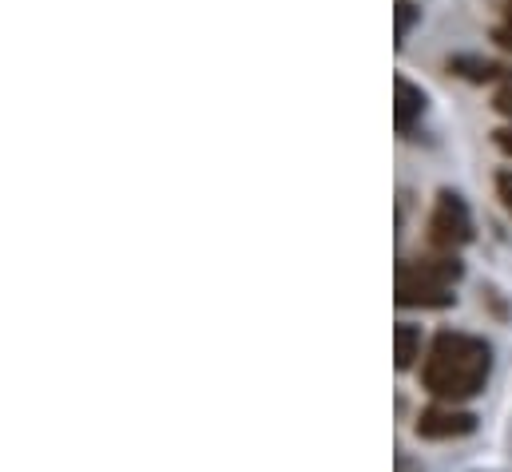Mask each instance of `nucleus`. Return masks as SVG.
<instances>
[{
	"label": "nucleus",
	"mask_w": 512,
	"mask_h": 472,
	"mask_svg": "<svg viewBox=\"0 0 512 472\" xmlns=\"http://www.w3.org/2000/svg\"><path fill=\"white\" fill-rule=\"evenodd\" d=\"M425 108H429V96L421 92V84H413L409 76H393V127H397V135H409L421 116H425Z\"/></svg>",
	"instance_id": "nucleus-5"
},
{
	"label": "nucleus",
	"mask_w": 512,
	"mask_h": 472,
	"mask_svg": "<svg viewBox=\"0 0 512 472\" xmlns=\"http://www.w3.org/2000/svg\"><path fill=\"white\" fill-rule=\"evenodd\" d=\"M393 365L401 369V373H409L413 365H417V357H421V326H413V322H397V330H393Z\"/></svg>",
	"instance_id": "nucleus-7"
},
{
	"label": "nucleus",
	"mask_w": 512,
	"mask_h": 472,
	"mask_svg": "<svg viewBox=\"0 0 512 472\" xmlns=\"http://www.w3.org/2000/svg\"><path fill=\"white\" fill-rule=\"evenodd\" d=\"M493 40L512 52V0H501V20H497V28H493Z\"/></svg>",
	"instance_id": "nucleus-9"
},
{
	"label": "nucleus",
	"mask_w": 512,
	"mask_h": 472,
	"mask_svg": "<svg viewBox=\"0 0 512 472\" xmlns=\"http://www.w3.org/2000/svg\"><path fill=\"white\" fill-rule=\"evenodd\" d=\"M445 68H449L457 80H469V84H497V80L512 84V60H489V56L461 52V56H449Z\"/></svg>",
	"instance_id": "nucleus-6"
},
{
	"label": "nucleus",
	"mask_w": 512,
	"mask_h": 472,
	"mask_svg": "<svg viewBox=\"0 0 512 472\" xmlns=\"http://www.w3.org/2000/svg\"><path fill=\"white\" fill-rule=\"evenodd\" d=\"M493 143H497V151H501V155H509L512 159V123H505V127H497V131H493Z\"/></svg>",
	"instance_id": "nucleus-12"
},
{
	"label": "nucleus",
	"mask_w": 512,
	"mask_h": 472,
	"mask_svg": "<svg viewBox=\"0 0 512 472\" xmlns=\"http://www.w3.org/2000/svg\"><path fill=\"white\" fill-rule=\"evenodd\" d=\"M493 112L512 123V84H505V88H501V92L493 96Z\"/></svg>",
	"instance_id": "nucleus-11"
},
{
	"label": "nucleus",
	"mask_w": 512,
	"mask_h": 472,
	"mask_svg": "<svg viewBox=\"0 0 512 472\" xmlns=\"http://www.w3.org/2000/svg\"><path fill=\"white\" fill-rule=\"evenodd\" d=\"M473 429H477V413H469L461 405H449V401H433L413 421V433L421 441H457V437H469Z\"/></svg>",
	"instance_id": "nucleus-4"
},
{
	"label": "nucleus",
	"mask_w": 512,
	"mask_h": 472,
	"mask_svg": "<svg viewBox=\"0 0 512 472\" xmlns=\"http://www.w3.org/2000/svg\"><path fill=\"white\" fill-rule=\"evenodd\" d=\"M393 16H397V44H405V40H409V32H413V24L421 20V8H417L413 0H397Z\"/></svg>",
	"instance_id": "nucleus-8"
},
{
	"label": "nucleus",
	"mask_w": 512,
	"mask_h": 472,
	"mask_svg": "<svg viewBox=\"0 0 512 472\" xmlns=\"http://www.w3.org/2000/svg\"><path fill=\"white\" fill-rule=\"evenodd\" d=\"M473 235H477V231H473L469 203H465L457 191L441 187V191H437V199H433L429 223H425V238H429L433 254H457L461 246H469V242H473Z\"/></svg>",
	"instance_id": "nucleus-3"
},
{
	"label": "nucleus",
	"mask_w": 512,
	"mask_h": 472,
	"mask_svg": "<svg viewBox=\"0 0 512 472\" xmlns=\"http://www.w3.org/2000/svg\"><path fill=\"white\" fill-rule=\"evenodd\" d=\"M497 199H501V207L512 215V167L497 171Z\"/></svg>",
	"instance_id": "nucleus-10"
},
{
	"label": "nucleus",
	"mask_w": 512,
	"mask_h": 472,
	"mask_svg": "<svg viewBox=\"0 0 512 472\" xmlns=\"http://www.w3.org/2000/svg\"><path fill=\"white\" fill-rule=\"evenodd\" d=\"M493 377V346L465 330H441L421 357V385L433 401L461 405L485 393Z\"/></svg>",
	"instance_id": "nucleus-1"
},
{
	"label": "nucleus",
	"mask_w": 512,
	"mask_h": 472,
	"mask_svg": "<svg viewBox=\"0 0 512 472\" xmlns=\"http://www.w3.org/2000/svg\"><path fill=\"white\" fill-rule=\"evenodd\" d=\"M465 266L457 254H425V258H401L397 262V294L393 302L401 310H441L457 302V282Z\"/></svg>",
	"instance_id": "nucleus-2"
}]
</instances>
